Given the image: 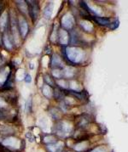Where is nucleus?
Listing matches in <instances>:
<instances>
[{"instance_id":"f03ea898","label":"nucleus","mask_w":128,"mask_h":152,"mask_svg":"<svg viewBox=\"0 0 128 152\" xmlns=\"http://www.w3.org/2000/svg\"><path fill=\"white\" fill-rule=\"evenodd\" d=\"M63 146H64L63 143L58 142L57 144H55V145H50L49 149L51 152H61L63 149Z\"/></svg>"},{"instance_id":"423d86ee","label":"nucleus","mask_w":128,"mask_h":152,"mask_svg":"<svg viewBox=\"0 0 128 152\" xmlns=\"http://www.w3.org/2000/svg\"><path fill=\"white\" fill-rule=\"evenodd\" d=\"M26 82H27V83L31 82V77L29 75H27V77H26Z\"/></svg>"},{"instance_id":"6e6552de","label":"nucleus","mask_w":128,"mask_h":152,"mask_svg":"<svg viewBox=\"0 0 128 152\" xmlns=\"http://www.w3.org/2000/svg\"><path fill=\"white\" fill-rule=\"evenodd\" d=\"M1 11H2V5H1V4H0V14H1Z\"/></svg>"},{"instance_id":"20e7f679","label":"nucleus","mask_w":128,"mask_h":152,"mask_svg":"<svg viewBox=\"0 0 128 152\" xmlns=\"http://www.w3.org/2000/svg\"><path fill=\"white\" fill-rule=\"evenodd\" d=\"M6 118V115H5V113L3 111V110H0V120H4Z\"/></svg>"},{"instance_id":"7ed1b4c3","label":"nucleus","mask_w":128,"mask_h":152,"mask_svg":"<svg viewBox=\"0 0 128 152\" xmlns=\"http://www.w3.org/2000/svg\"><path fill=\"white\" fill-rule=\"evenodd\" d=\"M93 19L98 22L100 25H108L110 24V19L104 18V17H93Z\"/></svg>"},{"instance_id":"39448f33","label":"nucleus","mask_w":128,"mask_h":152,"mask_svg":"<svg viewBox=\"0 0 128 152\" xmlns=\"http://www.w3.org/2000/svg\"><path fill=\"white\" fill-rule=\"evenodd\" d=\"M117 26H119V21H118V20L115 21V23L111 24V26H110V27L111 28V29H115Z\"/></svg>"},{"instance_id":"f257e3e1","label":"nucleus","mask_w":128,"mask_h":152,"mask_svg":"<svg viewBox=\"0 0 128 152\" xmlns=\"http://www.w3.org/2000/svg\"><path fill=\"white\" fill-rule=\"evenodd\" d=\"M28 3V10H29V15L33 19V21L34 22L38 16V12H39V8L38 4L35 1H27Z\"/></svg>"},{"instance_id":"0eeeda50","label":"nucleus","mask_w":128,"mask_h":152,"mask_svg":"<svg viewBox=\"0 0 128 152\" xmlns=\"http://www.w3.org/2000/svg\"><path fill=\"white\" fill-rule=\"evenodd\" d=\"M100 151H101V149L99 148V149H96V150H94V151H93L92 152H101ZM103 152H104V151H103Z\"/></svg>"}]
</instances>
